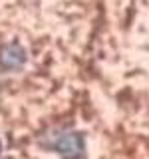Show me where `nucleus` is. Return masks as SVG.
<instances>
[{"label":"nucleus","instance_id":"2","mask_svg":"<svg viewBox=\"0 0 149 159\" xmlns=\"http://www.w3.org/2000/svg\"><path fill=\"white\" fill-rule=\"evenodd\" d=\"M24 62H26V52L20 46H16V44H10V46L0 50V64H2V68L16 70Z\"/></svg>","mask_w":149,"mask_h":159},{"label":"nucleus","instance_id":"1","mask_svg":"<svg viewBox=\"0 0 149 159\" xmlns=\"http://www.w3.org/2000/svg\"><path fill=\"white\" fill-rule=\"evenodd\" d=\"M50 147L56 149L64 159H82L84 157V139L76 131H62L52 139Z\"/></svg>","mask_w":149,"mask_h":159}]
</instances>
